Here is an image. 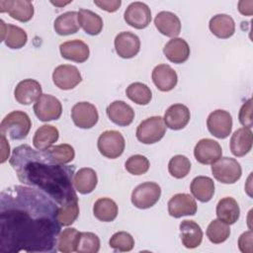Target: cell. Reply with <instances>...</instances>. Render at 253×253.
<instances>
[{
  "instance_id": "cell-1",
  "label": "cell",
  "mask_w": 253,
  "mask_h": 253,
  "mask_svg": "<svg viewBox=\"0 0 253 253\" xmlns=\"http://www.w3.org/2000/svg\"><path fill=\"white\" fill-rule=\"evenodd\" d=\"M59 206L34 187L12 186L0 194V252H56Z\"/></svg>"
},
{
  "instance_id": "cell-2",
  "label": "cell",
  "mask_w": 253,
  "mask_h": 253,
  "mask_svg": "<svg viewBox=\"0 0 253 253\" xmlns=\"http://www.w3.org/2000/svg\"><path fill=\"white\" fill-rule=\"evenodd\" d=\"M9 162L21 183L45 193L58 206L78 202L74 165L59 163L46 150H36L28 144L15 147Z\"/></svg>"
},
{
  "instance_id": "cell-3",
  "label": "cell",
  "mask_w": 253,
  "mask_h": 253,
  "mask_svg": "<svg viewBox=\"0 0 253 253\" xmlns=\"http://www.w3.org/2000/svg\"><path fill=\"white\" fill-rule=\"evenodd\" d=\"M32 126V122L27 113L13 111L9 113L0 124V133L11 139H24Z\"/></svg>"
},
{
  "instance_id": "cell-4",
  "label": "cell",
  "mask_w": 253,
  "mask_h": 253,
  "mask_svg": "<svg viewBox=\"0 0 253 253\" xmlns=\"http://www.w3.org/2000/svg\"><path fill=\"white\" fill-rule=\"evenodd\" d=\"M166 132L163 118L154 116L142 121L136 128V138L144 144H152L161 140Z\"/></svg>"
},
{
  "instance_id": "cell-5",
  "label": "cell",
  "mask_w": 253,
  "mask_h": 253,
  "mask_svg": "<svg viewBox=\"0 0 253 253\" xmlns=\"http://www.w3.org/2000/svg\"><path fill=\"white\" fill-rule=\"evenodd\" d=\"M211 173L213 177L223 184H234L241 175L242 169L240 163L231 157H220L211 164Z\"/></svg>"
},
{
  "instance_id": "cell-6",
  "label": "cell",
  "mask_w": 253,
  "mask_h": 253,
  "mask_svg": "<svg viewBox=\"0 0 253 253\" xmlns=\"http://www.w3.org/2000/svg\"><path fill=\"white\" fill-rule=\"evenodd\" d=\"M161 188L157 183L144 182L134 188L131 193L132 205L140 210L153 207L160 199Z\"/></svg>"
},
{
  "instance_id": "cell-7",
  "label": "cell",
  "mask_w": 253,
  "mask_h": 253,
  "mask_svg": "<svg viewBox=\"0 0 253 253\" xmlns=\"http://www.w3.org/2000/svg\"><path fill=\"white\" fill-rule=\"evenodd\" d=\"M99 152L110 159L120 157L126 146L123 134L118 130H106L102 132L97 142Z\"/></svg>"
},
{
  "instance_id": "cell-8",
  "label": "cell",
  "mask_w": 253,
  "mask_h": 253,
  "mask_svg": "<svg viewBox=\"0 0 253 253\" xmlns=\"http://www.w3.org/2000/svg\"><path fill=\"white\" fill-rule=\"evenodd\" d=\"M34 112L42 122L58 120L62 113L60 101L49 94H42L34 105Z\"/></svg>"
},
{
  "instance_id": "cell-9",
  "label": "cell",
  "mask_w": 253,
  "mask_h": 253,
  "mask_svg": "<svg viewBox=\"0 0 253 253\" xmlns=\"http://www.w3.org/2000/svg\"><path fill=\"white\" fill-rule=\"evenodd\" d=\"M207 126L211 134L217 138L224 139L231 133L232 117L227 111L215 110L209 115Z\"/></svg>"
},
{
  "instance_id": "cell-10",
  "label": "cell",
  "mask_w": 253,
  "mask_h": 253,
  "mask_svg": "<svg viewBox=\"0 0 253 253\" xmlns=\"http://www.w3.org/2000/svg\"><path fill=\"white\" fill-rule=\"evenodd\" d=\"M71 119L76 126L87 129L97 124L99 114L93 104L89 102H79L71 109Z\"/></svg>"
},
{
  "instance_id": "cell-11",
  "label": "cell",
  "mask_w": 253,
  "mask_h": 253,
  "mask_svg": "<svg viewBox=\"0 0 253 253\" xmlns=\"http://www.w3.org/2000/svg\"><path fill=\"white\" fill-rule=\"evenodd\" d=\"M52 81L61 90H71L82 81V76L77 67L69 64H61L54 68Z\"/></svg>"
},
{
  "instance_id": "cell-12",
  "label": "cell",
  "mask_w": 253,
  "mask_h": 253,
  "mask_svg": "<svg viewBox=\"0 0 253 253\" xmlns=\"http://www.w3.org/2000/svg\"><path fill=\"white\" fill-rule=\"evenodd\" d=\"M124 19L127 25L134 29H144L151 22L150 8L145 3L132 2L126 9Z\"/></svg>"
},
{
  "instance_id": "cell-13",
  "label": "cell",
  "mask_w": 253,
  "mask_h": 253,
  "mask_svg": "<svg viewBox=\"0 0 253 253\" xmlns=\"http://www.w3.org/2000/svg\"><path fill=\"white\" fill-rule=\"evenodd\" d=\"M196 160L204 165L214 163L222 155L220 144L211 138H203L198 141L194 148Z\"/></svg>"
},
{
  "instance_id": "cell-14",
  "label": "cell",
  "mask_w": 253,
  "mask_h": 253,
  "mask_svg": "<svg viewBox=\"0 0 253 253\" xmlns=\"http://www.w3.org/2000/svg\"><path fill=\"white\" fill-rule=\"evenodd\" d=\"M197 209L195 199L186 193L176 194L168 202V212L175 218L184 215H194L197 212Z\"/></svg>"
},
{
  "instance_id": "cell-15",
  "label": "cell",
  "mask_w": 253,
  "mask_h": 253,
  "mask_svg": "<svg viewBox=\"0 0 253 253\" xmlns=\"http://www.w3.org/2000/svg\"><path fill=\"white\" fill-rule=\"evenodd\" d=\"M0 12H7L9 16L19 22H29L34 16V6L28 0L0 1Z\"/></svg>"
},
{
  "instance_id": "cell-16",
  "label": "cell",
  "mask_w": 253,
  "mask_h": 253,
  "mask_svg": "<svg viewBox=\"0 0 253 253\" xmlns=\"http://www.w3.org/2000/svg\"><path fill=\"white\" fill-rule=\"evenodd\" d=\"M42 95L41 84L37 80L30 78L20 81L14 90L16 101L26 106L37 102Z\"/></svg>"
},
{
  "instance_id": "cell-17",
  "label": "cell",
  "mask_w": 253,
  "mask_h": 253,
  "mask_svg": "<svg viewBox=\"0 0 253 253\" xmlns=\"http://www.w3.org/2000/svg\"><path fill=\"white\" fill-rule=\"evenodd\" d=\"M115 49L122 58H132L139 52V38L130 32H122L115 38Z\"/></svg>"
},
{
  "instance_id": "cell-18",
  "label": "cell",
  "mask_w": 253,
  "mask_h": 253,
  "mask_svg": "<svg viewBox=\"0 0 253 253\" xmlns=\"http://www.w3.org/2000/svg\"><path fill=\"white\" fill-rule=\"evenodd\" d=\"M152 81L158 90L169 92L177 85L178 76L170 65L159 64L152 70Z\"/></svg>"
},
{
  "instance_id": "cell-19",
  "label": "cell",
  "mask_w": 253,
  "mask_h": 253,
  "mask_svg": "<svg viewBox=\"0 0 253 253\" xmlns=\"http://www.w3.org/2000/svg\"><path fill=\"white\" fill-rule=\"evenodd\" d=\"M190 118L191 114L187 106L183 104H174L166 110L163 121L167 127L179 130L188 125Z\"/></svg>"
},
{
  "instance_id": "cell-20",
  "label": "cell",
  "mask_w": 253,
  "mask_h": 253,
  "mask_svg": "<svg viewBox=\"0 0 253 253\" xmlns=\"http://www.w3.org/2000/svg\"><path fill=\"white\" fill-rule=\"evenodd\" d=\"M59 50L63 58L78 63L85 62L90 54L89 46L81 40L64 42L59 45Z\"/></svg>"
},
{
  "instance_id": "cell-21",
  "label": "cell",
  "mask_w": 253,
  "mask_h": 253,
  "mask_svg": "<svg viewBox=\"0 0 253 253\" xmlns=\"http://www.w3.org/2000/svg\"><path fill=\"white\" fill-rule=\"evenodd\" d=\"M106 111L111 122L120 126H129L134 119L133 109L124 101H114Z\"/></svg>"
},
{
  "instance_id": "cell-22",
  "label": "cell",
  "mask_w": 253,
  "mask_h": 253,
  "mask_svg": "<svg viewBox=\"0 0 253 253\" xmlns=\"http://www.w3.org/2000/svg\"><path fill=\"white\" fill-rule=\"evenodd\" d=\"M154 25L158 32L170 38H176L181 32V22L177 15L169 11L159 12L154 19Z\"/></svg>"
},
{
  "instance_id": "cell-23",
  "label": "cell",
  "mask_w": 253,
  "mask_h": 253,
  "mask_svg": "<svg viewBox=\"0 0 253 253\" xmlns=\"http://www.w3.org/2000/svg\"><path fill=\"white\" fill-rule=\"evenodd\" d=\"M1 23V41L5 42V44L12 49H19L23 47L28 41L27 33L20 27L5 24L3 20Z\"/></svg>"
},
{
  "instance_id": "cell-24",
  "label": "cell",
  "mask_w": 253,
  "mask_h": 253,
  "mask_svg": "<svg viewBox=\"0 0 253 253\" xmlns=\"http://www.w3.org/2000/svg\"><path fill=\"white\" fill-rule=\"evenodd\" d=\"M166 58L177 64L184 63L190 56V46L188 42L181 38H173L163 47Z\"/></svg>"
},
{
  "instance_id": "cell-25",
  "label": "cell",
  "mask_w": 253,
  "mask_h": 253,
  "mask_svg": "<svg viewBox=\"0 0 253 253\" xmlns=\"http://www.w3.org/2000/svg\"><path fill=\"white\" fill-rule=\"evenodd\" d=\"M253 136L250 128L240 127L236 129L230 138V150L236 157L246 155L252 148Z\"/></svg>"
},
{
  "instance_id": "cell-26",
  "label": "cell",
  "mask_w": 253,
  "mask_h": 253,
  "mask_svg": "<svg viewBox=\"0 0 253 253\" xmlns=\"http://www.w3.org/2000/svg\"><path fill=\"white\" fill-rule=\"evenodd\" d=\"M180 236L182 244L186 248L194 249L201 245L203 231L196 221L185 219L180 223Z\"/></svg>"
},
{
  "instance_id": "cell-27",
  "label": "cell",
  "mask_w": 253,
  "mask_h": 253,
  "mask_svg": "<svg viewBox=\"0 0 253 253\" xmlns=\"http://www.w3.org/2000/svg\"><path fill=\"white\" fill-rule=\"evenodd\" d=\"M209 28L216 38L228 39L235 32V23L229 15L217 14L210 20Z\"/></svg>"
},
{
  "instance_id": "cell-28",
  "label": "cell",
  "mask_w": 253,
  "mask_h": 253,
  "mask_svg": "<svg viewBox=\"0 0 253 253\" xmlns=\"http://www.w3.org/2000/svg\"><path fill=\"white\" fill-rule=\"evenodd\" d=\"M190 190L194 198L202 203H208L213 197L214 182L210 177L198 176L192 180Z\"/></svg>"
},
{
  "instance_id": "cell-29",
  "label": "cell",
  "mask_w": 253,
  "mask_h": 253,
  "mask_svg": "<svg viewBox=\"0 0 253 253\" xmlns=\"http://www.w3.org/2000/svg\"><path fill=\"white\" fill-rule=\"evenodd\" d=\"M217 218L227 224L235 223L240 215V209L237 202L231 197H225L216 205Z\"/></svg>"
},
{
  "instance_id": "cell-30",
  "label": "cell",
  "mask_w": 253,
  "mask_h": 253,
  "mask_svg": "<svg viewBox=\"0 0 253 253\" xmlns=\"http://www.w3.org/2000/svg\"><path fill=\"white\" fill-rule=\"evenodd\" d=\"M73 183L74 188L78 193L82 195L90 194L95 190L97 186V174L92 168H81L75 173Z\"/></svg>"
},
{
  "instance_id": "cell-31",
  "label": "cell",
  "mask_w": 253,
  "mask_h": 253,
  "mask_svg": "<svg viewBox=\"0 0 253 253\" xmlns=\"http://www.w3.org/2000/svg\"><path fill=\"white\" fill-rule=\"evenodd\" d=\"M59 137L58 129L50 125L40 126L33 137V144L38 150H46L57 141Z\"/></svg>"
},
{
  "instance_id": "cell-32",
  "label": "cell",
  "mask_w": 253,
  "mask_h": 253,
  "mask_svg": "<svg viewBox=\"0 0 253 253\" xmlns=\"http://www.w3.org/2000/svg\"><path fill=\"white\" fill-rule=\"evenodd\" d=\"M53 28L59 36H68L77 33L80 28L78 23V12L68 11L59 15L54 21Z\"/></svg>"
},
{
  "instance_id": "cell-33",
  "label": "cell",
  "mask_w": 253,
  "mask_h": 253,
  "mask_svg": "<svg viewBox=\"0 0 253 253\" xmlns=\"http://www.w3.org/2000/svg\"><path fill=\"white\" fill-rule=\"evenodd\" d=\"M78 23L84 32L90 36H97L103 29L102 18L88 9H80L78 12Z\"/></svg>"
},
{
  "instance_id": "cell-34",
  "label": "cell",
  "mask_w": 253,
  "mask_h": 253,
  "mask_svg": "<svg viewBox=\"0 0 253 253\" xmlns=\"http://www.w3.org/2000/svg\"><path fill=\"white\" fill-rule=\"evenodd\" d=\"M118 206L110 198L98 199L93 207V213L97 219L104 222H110L116 219L118 215Z\"/></svg>"
},
{
  "instance_id": "cell-35",
  "label": "cell",
  "mask_w": 253,
  "mask_h": 253,
  "mask_svg": "<svg viewBox=\"0 0 253 253\" xmlns=\"http://www.w3.org/2000/svg\"><path fill=\"white\" fill-rule=\"evenodd\" d=\"M126 97L137 105L145 106L150 103L152 93L150 88L141 82H134L128 85L126 90Z\"/></svg>"
},
{
  "instance_id": "cell-36",
  "label": "cell",
  "mask_w": 253,
  "mask_h": 253,
  "mask_svg": "<svg viewBox=\"0 0 253 253\" xmlns=\"http://www.w3.org/2000/svg\"><path fill=\"white\" fill-rule=\"evenodd\" d=\"M80 238V232L74 227L63 229L58 236L57 248L62 253H72L77 251V246Z\"/></svg>"
},
{
  "instance_id": "cell-37",
  "label": "cell",
  "mask_w": 253,
  "mask_h": 253,
  "mask_svg": "<svg viewBox=\"0 0 253 253\" xmlns=\"http://www.w3.org/2000/svg\"><path fill=\"white\" fill-rule=\"evenodd\" d=\"M230 235L229 224L217 219H213L210 222L207 228V236L209 240L213 244H219L224 242Z\"/></svg>"
},
{
  "instance_id": "cell-38",
  "label": "cell",
  "mask_w": 253,
  "mask_h": 253,
  "mask_svg": "<svg viewBox=\"0 0 253 253\" xmlns=\"http://www.w3.org/2000/svg\"><path fill=\"white\" fill-rule=\"evenodd\" d=\"M191 170V162L185 155H175L168 163V171L170 175L176 179L185 178Z\"/></svg>"
},
{
  "instance_id": "cell-39",
  "label": "cell",
  "mask_w": 253,
  "mask_h": 253,
  "mask_svg": "<svg viewBox=\"0 0 253 253\" xmlns=\"http://www.w3.org/2000/svg\"><path fill=\"white\" fill-rule=\"evenodd\" d=\"M109 245L115 251L128 252L132 250L134 246V239L128 232L119 231L112 235L109 241Z\"/></svg>"
},
{
  "instance_id": "cell-40",
  "label": "cell",
  "mask_w": 253,
  "mask_h": 253,
  "mask_svg": "<svg viewBox=\"0 0 253 253\" xmlns=\"http://www.w3.org/2000/svg\"><path fill=\"white\" fill-rule=\"evenodd\" d=\"M46 152L57 162L62 164L70 163L75 157L74 148L67 143L54 145L46 149Z\"/></svg>"
},
{
  "instance_id": "cell-41",
  "label": "cell",
  "mask_w": 253,
  "mask_h": 253,
  "mask_svg": "<svg viewBox=\"0 0 253 253\" xmlns=\"http://www.w3.org/2000/svg\"><path fill=\"white\" fill-rule=\"evenodd\" d=\"M100 250V239L93 232H80L76 252L97 253Z\"/></svg>"
},
{
  "instance_id": "cell-42",
  "label": "cell",
  "mask_w": 253,
  "mask_h": 253,
  "mask_svg": "<svg viewBox=\"0 0 253 253\" xmlns=\"http://www.w3.org/2000/svg\"><path fill=\"white\" fill-rule=\"evenodd\" d=\"M150 163L148 159L140 154L130 156L125 163L126 170L132 175H143L149 169Z\"/></svg>"
},
{
  "instance_id": "cell-43",
  "label": "cell",
  "mask_w": 253,
  "mask_h": 253,
  "mask_svg": "<svg viewBox=\"0 0 253 253\" xmlns=\"http://www.w3.org/2000/svg\"><path fill=\"white\" fill-rule=\"evenodd\" d=\"M79 215L78 202H71L64 206H59L58 220L61 225H71Z\"/></svg>"
},
{
  "instance_id": "cell-44",
  "label": "cell",
  "mask_w": 253,
  "mask_h": 253,
  "mask_svg": "<svg viewBox=\"0 0 253 253\" xmlns=\"http://www.w3.org/2000/svg\"><path fill=\"white\" fill-rule=\"evenodd\" d=\"M239 123L247 128H251L253 126L252 119V100L248 99L240 108L238 113Z\"/></svg>"
},
{
  "instance_id": "cell-45",
  "label": "cell",
  "mask_w": 253,
  "mask_h": 253,
  "mask_svg": "<svg viewBox=\"0 0 253 253\" xmlns=\"http://www.w3.org/2000/svg\"><path fill=\"white\" fill-rule=\"evenodd\" d=\"M252 231L248 230L243 232L238 239V247L243 253H251L252 252Z\"/></svg>"
},
{
  "instance_id": "cell-46",
  "label": "cell",
  "mask_w": 253,
  "mask_h": 253,
  "mask_svg": "<svg viewBox=\"0 0 253 253\" xmlns=\"http://www.w3.org/2000/svg\"><path fill=\"white\" fill-rule=\"evenodd\" d=\"M94 4L104 11L113 13L120 8L122 1L121 0H94Z\"/></svg>"
},
{
  "instance_id": "cell-47",
  "label": "cell",
  "mask_w": 253,
  "mask_h": 253,
  "mask_svg": "<svg viewBox=\"0 0 253 253\" xmlns=\"http://www.w3.org/2000/svg\"><path fill=\"white\" fill-rule=\"evenodd\" d=\"M238 11L244 16H251L253 14V1L241 0L238 2Z\"/></svg>"
},
{
  "instance_id": "cell-48",
  "label": "cell",
  "mask_w": 253,
  "mask_h": 253,
  "mask_svg": "<svg viewBox=\"0 0 253 253\" xmlns=\"http://www.w3.org/2000/svg\"><path fill=\"white\" fill-rule=\"evenodd\" d=\"M1 163H4L7 158H9V154H10V146L9 143L6 140V136L1 134Z\"/></svg>"
},
{
  "instance_id": "cell-49",
  "label": "cell",
  "mask_w": 253,
  "mask_h": 253,
  "mask_svg": "<svg viewBox=\"0 0 253 253\" xmlns=\"http://www.w3.org/2000/svg\"><path fill=\"white\" fill-rule=\"evenodd\" d=\"M71 1H68V2H57V1H51V4H53V5H55V6H64V5H66V4H68V3H70Z\"/></svg>"
}]
</instances>
